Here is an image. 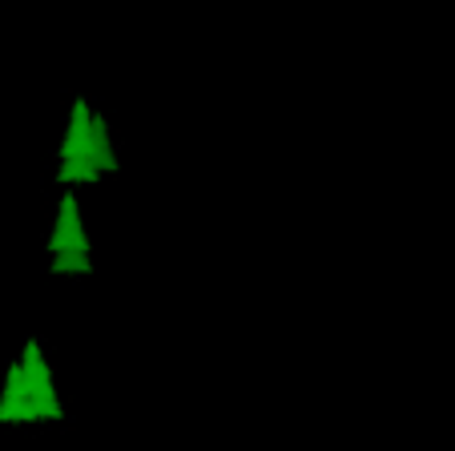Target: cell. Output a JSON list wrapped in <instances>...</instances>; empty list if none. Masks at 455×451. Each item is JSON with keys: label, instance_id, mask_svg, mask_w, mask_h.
I'll list each match as a JSON object with an SVG mask.
<instances>
[{"label": "cell", "instance_id": "52a82bcc", "mask_svg": "<svg viewBox=\"0 0 455 451\" xmlns=\"http://www.w3.org/2000/svg\"><path fill=\"white\" fill-rule=\"evenodd\" d=\"M52 270L57 274H89V254H57L52 258Z\"/></svg>", "mask_w": 455, "mask_h": 451}, {"label": "cell", "instance_id": "6da1fadb", "mask_svg": "<svg viewBox=\"0 0 455 451\" xmlns=\"http://www.w3.org/2000/svg\"><path fill=\"white\" fill-rule=\"evenodd\" d=\"M20 371H25L28 403H33L36 419H60V403H57V391H52V374H49V363L41 358V347H36V339L25 342Z\"/></svg>", "mask_w": 455, "mask_h": 451}, {"label": "cell", "instance_id": "277c9868", "mask_svg": "<svg viewBox=\"0 0 455 451\" xmlns=\"http://www.w3.org/2000/svg\"><path fill=\"white\" fill-rule=\"evenodd\" d=\"M36 411L28 403V383H25V371L9 366V379H4V395H0V423H33Z\"/></svg>", "mask_w": 455, "mask_h": 451}, {"label": "cell", "instance_id": "3957f363", "mask_svg": "<svg viewBox=\"0 0 455 451\" xmlns=\"http://www.w3.org/2000/svg\"><path fill=\"white\" fill-rule=\"evenodd\" d=\"M60 162H93V113L85 101H73V117L60 141Z\"/></svg>", "mask_w": 455, "mask_h": 451}, {"label": "cell", "instance_id": "7a4b0ae2", "mask_svg": "<svg viewBox=\"0 0 455 451\" xmlns=\"http://www.w3.org/2000/svg\"><path fill=\"white\" fill-rule=\"evenodd\" d=\"M49 250H52V258H57V254H89V242H85V234H81L77 197H73V194L60 197V210H57V226H52Z\"/></svg>", "mask_w": 455, "mask_h": 451}, {"label": "cell", "instance_id": "5b68a950", "mask_svg": "<svg viewBox=\"0 0 455 451\" xmlns=\"http://www.w3.org/2000/svg\"><path fill=\"white\" fill-rule=\"evenodd\" d=\"M93 162L105 170H117V157L109 149V129H105V117H93Z\"/></svg>", "mask_w": 455, "mask_h": 451}, {"label": "cell", "instance_id": "8992f818", "mask_svg": "<svg viewBox=\"0 0 455 451\" xmlns=\"http://www.w3.org/2000/svg\"><path fill=\"white\" fill-rule=\"evenodd\" d=\"M101 178V165L97 162H60L57 170V181L65 186V181H97Z\"/></svg>", "mask_w": 455, "mask_h": 451}]
</instances>
